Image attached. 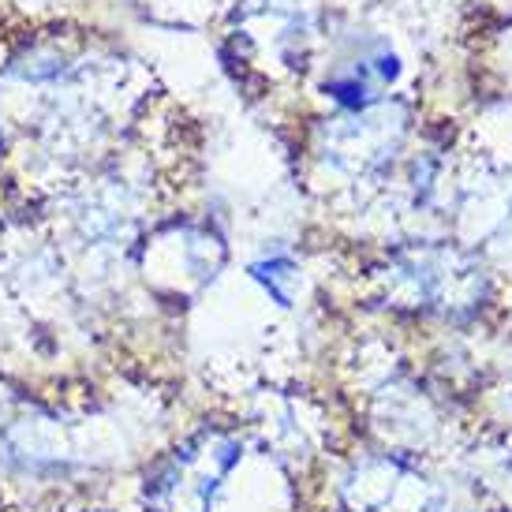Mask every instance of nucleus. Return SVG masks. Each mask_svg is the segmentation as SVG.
Here are the masks:
<instances>
[{
    "label": "nucleus",
    "instance_id": "nucleus-1",
    "mask_svg": "<svg viewBox=\"0 0 512 512\" xmlns=\"http://www.w3.org/2000/svg\"><path fill=\"white\" fill-rule=\"evenodd\" d=\"M243 445L228 430H202L146 475V512H214L221 479L240 464Z\"/></svg>",
    "mask_w": 512,
    "mask_h": 512
}]
</instances>
